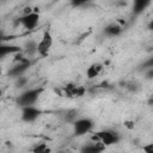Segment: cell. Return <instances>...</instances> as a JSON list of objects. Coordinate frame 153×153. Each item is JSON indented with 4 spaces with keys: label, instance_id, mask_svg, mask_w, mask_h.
<instances>
[{
    "label": "cell",
    "instance_id": "obj_1",
    "mask_svg": "<svg viewBox=\"0 0 153 153\" xmlns=\"http://www.w3.org/2000/svg\"><path fill=\"white\" fill-rule=\"evenodd\" d=\"M43 92V87H35V88H29L24 92H22L17 97V105L23 108L27 105H35V103L38 100L39 96Z\"/></svg>",
    "mask_w": 153,
    "mask_h": 153
},
{
    "label": "cell",
    "instance_id": "obj_2",
    "mask_svg": "<svg viewBox=\"0 0 153 153\" xmlns=\"http://www.w3.org/2000/svg\"><path fill=\"white\" fill-rule=\"evenodd\" d=\"M93 140H97V141H100L104 146H111V145H115L120 140H121V136L117 131L115 130H111V129H105V130H99V131H96L94 135L92 136Z\"/></svg>",
    "mask_w": 153,
    "mask_h": 153
},
{
    "label": "cell",
    "instance_id": "obj_3",
    "mask_svg": "<svg viewBox=\"0 0 153 153\" xmlns=\"http://www.w3.org/2000/svg\"><path fill=\"white\" fill-rule=\"evenodd\" d=\"M94 123L91 118H76L73 122V131L75 136H82L86 133H90L93 128Z\"/></svg>",
    "mask_w": 153,
    "mask_h": 153
},
{
    "label": "cell",
    "instance_id": "obj_4",
    "mask_svg": "<svg viewBox=\"0 0 153 153\" xmlns=\"http://www.w3.org/2000/svg\"><path fill=\"white\" fill-rule=\"evenodd\" d=\"M53 47V36L50 33V31L45 30L42 35V38L39 39L38 42V45H37V54L42 57H45L49 55L50 53V49Z\"/></svg>",
    "mask_w": 153,
    "mask_h": 153
},
{
    "label": "cell",
    "instance_id": "obj_5",
    "mask_svg": "<svg viewBox=\"0 0 153 153\" xmlns=\"http://www.w3.org/2000/svg\"><path fill=\"white\" fill-rule=\"evenodd\" d=\"M39 22V14L38 12H30V13H24L20 18H18V23L26 30H33Z\"/></svg>",
    "mask_w": 153,
    "mask_h": 153
},
{
    "label": "cell",
    "instance_id": "obj_6",
    "mask_svg": "<svg viewBox=\"0 0 153 153\" xmlns=\"http://www.w3.org/2000/svg\"><path fill=\"white\" fill-rule=\"evenodd\" d=\"M42 115V110L36 108L35 105H27L22 108V120L24 122H35Z\"/></svg>",
    "mask_w": 153,
    "mask_h": 153
},
{
    "label": "cell",
    "instance_id": "obj_7",
    "mask_svg": "<svg viewBox=\"0 0 153 153\" xmlns=\"http://www.w3.org/2000/svg\"><path fill=\"white\" fill-rule=\"evenodd\" d=\"M63 91H65V94L69 98H81L86 93V88L84 86L75 85V84H67L63 87Z\"/></svg>",
    "mask_w": 153,
    "mask_h": 153
},
{
    "label": "cell",
    "instance_id": "obj_8",
    "mask_svg": "<svg viewBox=\"0 0 153 153\" xmlns=\"http://www.w3.org/2000/svg\"><path fill=\"white\" fill-rule=\"evenodd\" d=\"M30 61H27V60H24V61H22V62H19L17 66H14V67H12L10 71H8V75H11V76H14V78H19V76H22V74L30 67Z\"/></svg>",
    "mask_w": 153,
    "mask_h": 153
},
{
    "label": "cell",
    "instance_id": "obj_9",
    "mask_svg": "<svg viewBox=\"0 0 153 153\" xmlns=\"http://www.w3.org/2000/svg\"><path fill=\"white\" fill-rule=\"evenodd\" d=\"M104 148H105V146L100 141L93 140V142H88L85 146H82L80 151L84 153H97V152H102Z\"/></svg>",
    "mask_w": 153,
    "mask_h": 153
},
{
    "label": "cell",
    "instance_id": "obj_10",
    "mask_svg": "<svg viewBox=\"0 0 153 153\" xmlns=\"http://www.w3.org/2000/svg\"><path fill=\"white\" fill-rule=\"evenodd\" d=\"M122 30L123 29H122L121 25H118L117 23H111V24H109L104 27V33L109 37H117V36L121 35Z\"/></svg>",
    "mask_w": 153,
    "mask_h": 153
},
{
    "label": "cell",
    "instance_id": "obj_11",
    "mask_svg": "<svg viewBox=\"0 0 153 153\" xmlns=\"http://www.w3.org/2000/svg\"><path fill=\"white\" fill-rule=\"evenodd\" d=\"M20 51H22V48L18 47V45L5 44V43H2L0 45V56L1 57H5L8 54H17V53H20Z\"/></svg>",
    "mask_w": 153,
    "mask_h": 153
},
{
    "label": "cell",
    "instance_id": "obj_12",
    "mask_svg": "<svg viewBox=\"0 0 153 153\" xmlns=\"http://www.w3.org/2000/svg\"><path fill=\"white\" fill-rule=\"evenodd\" d=\"M103 71V65L102 63H92L87 69H86V76L88 78V79H94V78H97L99 74H100V72Z\"/></svg>",
    "mask_w": 153,
    "mask_h": 153
},
{
    "label": "cell",
    "instance_id": "obj_13",
    "mask_svg": "<svg viewBox=\"0 0 153 153\" xmlns=\"http://www.w3.org/2000/svg\"><path fill=\"white\" fill-rule=\"evenodd\" d=\"M151 1L152 0H133V12H134V14L142 13L148 7Z\"/></svg>",
    "mask_w": 153,
    "mask_h": 153
},
{
    "label": "cell",
    "instance_id": "obj_14",
    "mask_svg": "<svg viewBox=\"0 0 153 153\" xmlns=\"http://www.w3.org/2000/svg\"><path fill=\"white\" fill-rule=\"evenodd\" d=\"M37 45H38V42L29 41V42H26L25 45H24V51H25L29 56H32V55L37 54Z\"/></svg>",
    "mask_w": 153,
    "mask_h": 153
},
{
    "label": "cell",
    "instance_id": "obj_15",
    "mask_svg": "<svg viewBox=\"0 0 153 153\" xmlns=\"http://www.w3.org/2000/svg\"><path fill=\"white\" fill-rule=\"evenodd\" d=\"M32 152H35V153H48V152H50V148L45 143H39V145H37L36 147L32 148Z\"/></svg>",
    "mask_w": 153,
    "mask_h": 153
},
{
    "label": "cell",
    "instance_id": "obj_16",
    "mask_svg": "<svg viewBox=\"0 0 153 153\" xmlns=\"http://www.w3.org/2000/svg\"><path fill=\"white\" fill-rule=\"evenodd\" d=\"M88 1H91V0H69L71 5H72L73 7H79V6H82V5L87 4Z\"/></svg>",
    "mask_w": 153,
    "mask_h": 153
},
{
    "label": "cell",
    "instance_id": "obj_17",
    "mask_svg": "<svg viewBox=\"0 0 153 153\" xmlns=\"http://www.w3.org/2000/svg\"><path fill=\"white\" fill-rule=\"evenodd\" d=\"M142 149H143L146 153H153V142L145 145V146L142 147Z\"/></svg>",
    "mask_w": 153,
    "mask_h": 153
},
{
    "label": "cell",
    "instance_id": "obj_18",
    "mask_svg": "<svg viewBox=\"0 0 153 153\" xmlns=\"http://www.w3.org/2000/svg\"><path fill=\"white\" fill-rule=\"evenodd\" d=\"M143 67H147V68H153V56L149 57L145 63H143Z\"/></svg>",
    "mask_w": 153,
    "mask_h": 153
},
{
    "label": "cell",
    "instance_id": "obj_19",
    "mask_svg": "<svg viewBox=\"0 0 153 153\" xmlns=\"http://www.w3.org/2000/svg\"><path fill=\"white\" fill-rule=\"evenodd\" d=\"M25 82H26V79L19 76V79H18V81H17V86H18V87H23V85H24Z\"/></svg>",
    "mask_w": 153,
    "mask_h": 153
},
{
    "label": "cell",
    "instance_id": "obj_20",
    "mask_svg": "<svg viewBox=\"0 0 153 153\" xmlns=\"http://www.w3.org/2000/svg\"><path fill=\"white\" fill-rule=\"evenodd\" d=\"M147 104H148V105H149V106L153 109V96L148 98V100H147Z\"/></svg>",
    "mask_w": 153,
    "mask_h": 153
},
{
    "label": "cell",
    "instance_id": "obj_21",
    "mask_svg": "<svg viewBox=\"0 0 153 153\" xmlns=\"http://www.w3.org/2000/svg\"><path fill=\"white\" fill-rule=\"evenodd\" d=\"M147 27H148V30H149V31H153V19H152V20H149V23H148Z\"/></svg>",
    "mask_w": 153,
    "mask_h": 153
}]
</instances>
